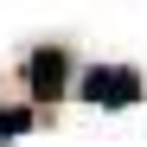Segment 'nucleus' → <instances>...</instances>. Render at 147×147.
Wrapping results in <instances>:
<instances>
[{
    "label": "nucleus",
    "instance_id": "f257e3e1",
    "mask_svg": "<svg viewBox=\"0 0 147 147\" xmlns=\"http://www.w3.org/2000/svg\"><path fill=\"white\" fill-rule=\"evenodd\" d=\"M77 90H83V102H96V109H134L141 102V70H128V64H96V70L77 77Z\"/></svg>",
    "mask_w": 147,
    "mask_h": 147
},
{
    "label": "nucleus",
    "instance_id": "f03ea898",
    "mask_svg": "<svg viewBox=\"0 0 147 147\" xmlns=\"http://www.w3.org/2000/svg\"><path fill=\"white\" fill-rule=\"evenodd\" d=\"M26 90H32V102H58V96L70 90V58L58 51V45H38V51L26 58Z\"/></svg>",
    "mask_w": 147,
    "mask_h": 147
},
{
    "label": "nucleus",
    "instance_id": "7ed1b4c3",
    "mask_svg": "<svg viewBox=\"0 0 147 147\" xmlns=\"http://www.w3.org/2000/svg\"><path fill=\"white\" fill-rule=\"evenodd\" d=\"M26 128H32V109H0V141H13Z\"/></svg>",
    "mask_w": 147,
    "mask_h": 147
}]
</instances>
